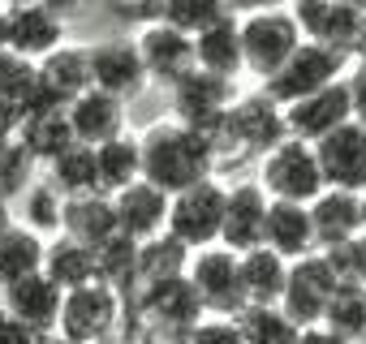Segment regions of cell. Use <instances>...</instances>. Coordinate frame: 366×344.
Returning a JSON list of instances; mask_svg holds the SVG:
<instances>
[{
	"label": "cell",
	"mask_w": 366,
	"mask_h": 344,
	"mask_svg": "<svg viewBox=\"0 0 366 344\" xmlns=\"http://www.w3.org/2000/svg\"><path fill=\"white\" fill-rule=\"evenodd\" d=\"M39 335L31 327H22L9 310H0V344H35Z\"/></svg>",
	"instance_id": "7bdbcfd3"
},
{
	"label": "cell",
	"mask_w": 366,
	"mask_h": 344,
	"mask_svg": "<svg viewBox=\"0 0 366 344\" xmlns=\"http://www.w3.org/2000/svg\"><path fill=\"white\" fill-rule=\"evenodd\" d=\"M194 250L181 246L172 233H159L151 241H138V288L147 284H168V280H186L190 275Z\"/></svg>",
	"instance_id": "83f0119b"
},
{
	"label": "cell",
	"mask_w": 366,
	"mask_h": 344,
	"mask_svg": "<svg viewBox=\"0 0 366 344\" xmlns=\"http://www.w3.org/2000/svg\"><path fill=\"white\" fill-rule=\"evenodd\" d=\"M22 220L18 224H26L31 233H39L44 241H52V237H61V228H65V198L56 194V186L44 177V181H35L26 194H22Z\"/></svg>",
	"instance_id": "d6a6232c"
},
{
	"label": "cell",
	"mask_w": 366,
	"mask_h": 344,
	"mask_svg": "<svg viewBox=\"0 0 366 344\" xmlns=\"http://www.w3.org/2000/svg\"><path fill=\"white\" fill-rule=\"evenodd\" d=\"M134 344H159V335H155V331H147V327H138V335H134Z\"/></svg>",
	"instance_id": "c3c4849f"
},
{
	"label": "cell",
	"mask_w": 366,
	"mask_h": 344,
	"mask_svg": "<svg viewBox=\"0 0 366 344\" xmlns=\"http://www.w3.org/2000/svg\"><path fill=\"white\" fill-rule=\"evenodd\" d=\"M306 44L293 9H250L242 18V56H246V74H254L259 82L276 78L293 52Z\"/></svg>",
	"instance_id": "7a4b0ae2"
},
{
	"label": "cell",
	"mask_w": 366,
	"mask_h": 344,
	"mask_svg": "<svg viewBox=\"0 0 366 344\" xmlns=\"http://www.w3.org/2000/svg\"><path fill=\"white\" fill-rule=\"evenodd\" d=\"M134 44L142 52V65H147V78L159 82V86H177V82H186L194 69H199V52H194V39L190 35H181L177 26L168 22H147L134 31Z\"/></svg>",
	"instance_id": "7c38bea8"
},
{
	"label": "cell",
	"mask_w": 366,
	"mask_h": 344,
	"mask_svg": "<svg viewBox=\"0 0 366 344\" xmlns=\"http://www.w3.org/2000/svg\"><path fill=\"white\" fill-rule=\"evenodd\" d=\"M9 48L26 61H44L65 48V22L52 5H9Z\"/></svg>",
	"instance_id": "e0dca14e"
},
{
	"label": "cell",
	"mask_w": 366,
	"mask_h": 344,
	"mask_svg": "<svg viewBox=\"0 0 366 344\" xmlns=\"http://www.w3.org/2000/svg\"><path fill=\"white\" fill-rule=\"evenodd\" d=\"M39 82L52 99H61L65 108L78 103L86 91H95V69H91V48H56L52 56L39 61Z\"/></svg>",
	"instance_id": "603a6c76"
},
{
	"label": "cell",
	"mask_w": 366,
	"mask_h": 344,
	"mask_svg": "<svg viewBox=\"0 0 366 344\" xmlns=\"http://www.w3.org/2000/svg\"><path fill=\"white\" fill-rule=\"evenodd\" d=\"M237 99H242V95L233 91L229 78H216V74H207V69H194L186 82L172 86V116H177L181 125L199 129L203 138H212L216 151H220V146H224V121H229V112H233Z\"/></svg>",
	"instance_id": "5b68a950"
},
{
	"label": "cell",
	"mask_w": 366,
	"mask_h": 344,
	"mask_svg": "<svg viewBox=\"0 0 366 344\" xmlns=\"http://www.w3.org/2000/svg\"><path fill=\"white\" fill-rule=\"evenodd\" d=\"M0 52H9V9H0Z\"/></svg>",
	"instance_id": "7dc6e473"
},
{
	"label": "cell",
	"mask_w": 366,
	"mask_h": 344,
	"mask_svg": "<svg viewBox=\"0 0 366 344\" xmlns=\"http://www.w3.org/2000/svg\"><path fill=\"white\" fill-rule=\"evenodd\" d=\"M310 220H315V246L319 254L362 237V194H345V190H323L310 203Z\"/></svg>",
	"instance_id": "44dd1931"
},
{
	"label": "cell",
	"mask_w": 366,
	"mask_h": 344,
	"mask_svg": "<svg viewBox=\"0 0 366 344\" xmlns=\"http://www.w3.org/2000/svg\"><path fill=\"white\" fill-rule=\"evenodd\" d=\"M61 237L86 246V250H104L112 237H121V220H117V203L108 194H82V198H65V228Z\"/></svg>",
	"instance_id": "ffe728a7"
},
{
	"label": "cell",
	"mask_w": 366,
	"mask_h": 344,
	"mask_svg": "<svg viewBox=\"0 0 366 344\" xmlns=\"http://www.w3.org/2000/svg\"><path fill=\"white\" fill-rule=\"evenodd\" d=\"M0 310H5V280H0Z\"/></svg>",
	"instance_id": "816d5d0a"
},
{
	"label": "cell",
	"mask_w": 366,
	"mask_h": 344,
	"mask_svg": "<svg viewBox=\"0 0 366 344\" xmlns=\"http://www.w3.org/2000/svg\"><path fill=\"white\" fill-rule=\"evenodd\" d=\"M95 163H99V194H108V198H117L121 190L142 181V142H138V133H121V138L95 146Z\"/></svg>",
	"instance_id": "4316f807"
},
{
	"label": "cell",
	"mask_w": 366,
	"mask_h": 344,
	"mask_svg": "<svg viewBox=\"0 0 366 344\" xmlns=\"http://www.w3.org/2000/svg\"><path fill=\"white\" fill-rule=\"evenodd\" d=\"M353 121V95H349V78L345 82H336V86H327V91H319V95H310V99H302V103H289L285 108V125H289V138H297V142H323L327 133H336V129H345Z\"/></svg>",
	"instance_id": "4fadbf2b"
},
{
	"label": "cell",
	"mask_w": 366,
	"mask_h": 344,
	"mask_svg": "<svg viewBox=\"0 0 366 344\" xmlns=\"http://www.w3.org/2000/svg\"><path fill=\"white\" fill-rule=\"evenodd\" d=\"M263 246L276 250L285 263H302V258L319 254L310 207H302V203H272V207H267V233H263Z\"/></svg>",
	"instance_id": "7402d4cb"
},
{
	"label": "cell",
	"mask_w": 366,
	"mask_h": 344,
	"mask_svg": "<svg viewBox=\"0 0 366 344\" xmlns=\"http://www.w3.org/2000/svg\"><path fill=\"white\" fill-rule=\"evenodd\" d=\"M323 327L336 331V335H345V340H353V344L366 340V288H357V284H340L336 297H332V305H327Z\"/></svg>",
	"instance_id": "8d00e7d4"
},
{
	"label": "cell",
	"mask_w": 366,
	"mask_h": 344,
	"mask_svg": "<svg viewBox=\"0 0 366 344\" xmlns=\"http://www.w3.org/2000/svg\"><path fill=\"white\" fill-rule=\"evenodd\" d=\"M44 258H48V241L39 233H31L26 224H14L0 237V280H5V288L26 275H39Z\"/></svg>",
	"instance_id": "4dcf8cb0"
},
{
	"label": "cell",
	"mask_w": 366,
	"mask_h": 344,
	"mask_svg": "<svg viewBox=\"0 0 366 344\" xmlns=\"http://www.w3.org/2000/svg\"><path fill=\"white\" fill-rule=\"evenodd\" d=\"M349 95H353V121L366 129V56L349 69Z\"/></svg>",
	"instance_id": "b9f144b4"
},
{
	"label": "cell",
	"mask_w": 366,
	"mask_h": 344,
	"mask_svg": "<svg viewBox=\"0 0 366 344\" xmlns=\"http://www.w3.org/2000/svg\"><path fill=\"white\" fill-rule=\"evenodd\" d=\"M117 220L121 233L134 241H151L159 233H168V216H172V194H164L151 181H134L129 190H121L117 198Z\"/></svg>",
	"instance_id": "d6986e66"
},
{
	"label": "cell",
	"mask_w": 366,
	"mask_h": 344,
	"mask_svg": "<svg viewBox=\"0 0 366 344\" xmlns=\"http://www.w3.org/2000/svg\"><path fill=\"white\" fill-rule=\"evenodd\" d=\"M99 280L108 288H117L125 301H134V293H138V241L134 237L121 233L99 250Z\"/></svg>",
	"instance_id": "e575fe53"
},
{
	"label": "cell",
	"mask_w": 366,
	"mask_h": 344,
	"mask_svg": "<svg viewBox=\"0 0 366 344\" xmlns=\"http://www.w3.org/2000/svg\"><path fill=\"white\" fill-rule=\"evenodd\" d=\"M224 216H229V186H220L216 177H207V181L181 190V194L172 198L168 233H172L181 246H190V250L199 254V250L220 246V237H224Z\"/></svg>",
	"instance_id": "277c9868"
},
{
	"label": "cell",
	"mask_w": 366,
	"mask_h": 344,
	"mask_svg": "<svg viewBox=\"0 0 366 344\" xmlns=\"http://www.w3.org/2000/svg\"><path fill=\"white\" fill-rule=\"evenodd\" d=\"M242 284H246L250 305H280L285 284H289V263L276 250L259 246V250L242 254Z\"/></svg>",
	"instance_id": "f1b7e54d"
},
{
	"label": "cell",
	"mask_w": 366,
	"mask_h": 344,
	"mask_svg": "<svg viewBox=\"0 0 366 344\" xmlns=\"http://www.w3.org/2000/svg\"><path fill=\"white\" fill-rule=\"evenodd\" d=\"M315 151H319V168H323L327 190L366 194V129L357 121H349L345 129L315 142Z\"/></svg>",
	"instance_id": "5bb4252c"
},
{
	"label": "cell",
	"mask_w": 366,
	"mask_h": 344,
	"mask_svg": "<svg viewBox=\"0 0 366 344\" xmlns=\"http://www.w3.org/2000/svg\"><path fill=\"white\" fill-rule=\"evenodd\" d=\"M345 69H349V56H340V52L319 48V44L306 39V44L293 52V61H289L276 78H267L259 91L272 95L280 108H289V103H302V99H310V95H319V91L345 82V78H349Z\"/></svg>",
	"instance_id": "8992f818"
},
{
	"label": "cell",
	"mask_w": 366,
	"mask_h": 344,
	"mask_svg": "<svg viewBox=\"0 0 366 344\" xmlns=\"http://www.w3.org/2000/svg\"><path fill=\"white\" fill-rule=\"evenodd\" d=\"M203 301L207 314L216 318H237L250 301H246V284H242V254L224 250V246H212V250H199L190 258V275H186Z\"/></svg>",
	"instance_id": "9c48e42d"
},
{
	"label": "cell",
	"mask_w": 366,
	"mask_h": 344,
	"mask_svg": "<svg viewBox=\"0 0 366 344\" xmlns=\"http://www.w3.org/2000/svg\"><path fill=\"white\" fill-rule=\"evenodd\" d=\"M177 344H246V335H242V323H237V318H216V314H207L203 323H194Z\"/></svg>",
	"instance_id": "60d3db41"
},
{
	"label": "cell",
	"mask_w": 366,
	"mask_h": 344,
	"mask_svg": "<svg viewBox=\"0 0 366 344\" xmlns=\"http://www.w3.org/2000/svg\"><path fill=\"white\" fill-rule=\"evenodd\" d=\"M44 275L61 293L99 284V254L86 250V246H78V241H69V237H52L48 241V258H44Z\"/></svg>",
	"instance_id": "484cf974"
},
{
	"label": "cell",
	"mask_w": 366,
	"mask_h": 344,
	"mask_svg": "<svg viewBox=\"0 0 366 344\" xmlns=\"http://www.w3.org/2000/svg\"><path fill=\"white\" fill-rule=\"evenodd\" d=\"M35 168H39V159L26 151L22 138H14V142L0 146V203H9V207L22 203V194L39 181Z\"/></svg>",
	"instance_id": "d590c367"
},
{
	"label": "cell",
	"mask_w": 366,
	"mask_h": 344,
	"mask_svg": "<svg viewBox=\"0 0 366 344\" xmlns=\"http://www.w3.org/2000/svg\"><path fill=\"white\" fill-rule=\"evenodd\" d=\"M237 323L246 344H302V327L280 305H246Z\"/></svg>",
	"instance_id": "836d02e7"
},
{
	"label": "cell",
	"mask_w": 366,
	"mask_h": 344,
	"mask_svg": "<svg viewBox=\"0 0 366 344\" xmlns=\"http://www.w3.org/2000/svg\"><path fill=\"white\" fill-rule=\"evenodd\" d=\"M35 91H39V65L18 56L14 48L0 52V99H9L14 108H26Z\"/></svg>",
	"instance_id": "f35d334b"
},
{
	"label": "cell",
	"mask_w": 366,
	"mask_h": 344,
	"mask_svg": "<svg viewBox=\"0 0 366 344\" xmlns=\"http://www.w3.org/2000/svg\"><path fill=\"white\" fill-rule=\"evenodd\" d=\"M194 52H199V69L216 74V78H237L246 74V56H242V18L229 9L216 26H207L199 39H194Z\"/></svg>",
	"instance_id": "d4e9b609"
},
{
	"label": "cell",
	"mask_w": 366,
	"mask_h": 344,
	"mask_svg": "<svg viewBox=\"0 0 366 344\" xmlns=\"http://www.w3.org/2000/svg\"><path fill=\"white\" fill-rule=\"evenodd\" d=\"M69 125H74V138L82 146H104V142L129 133L125 129V103L104 95V91H86L78 103H69Z\"/></svg>",
	"instance_id": "cb8c5ba5"
},
{
	"label": "cell",
	"mask_w": 366,
	"mask_h": 344,
	"mask_svg": "<svg viewBox=\"0 0 366 344\" xmlns=\"http://www.w3.org/2000/svg\"><path fill=\"white\" fill-rule=\"evenodd\" d=\"M138 142H142V181L159 186L172 198L181 190L207 181L212 172H216V159H220V151H216L212 138H203L190 125H181L177 116L147 125L138 133Z\"/></svg>",
	"instance_id": "6da1fadb"
},
{
	"label": "cell",
	"mask_w": 366,
	"mask_h": 344,
	"mask_svg": "<svg viewBox=\"0 0 366 344\" xmlns=\"http://www.w3.org/2000/svg\"><path fill=\"white\" fill-rule=\"evenodd\" d=\"M267 190L259 186V177L250 181H237L229 186V216H224V237L220 246L233 250V254H250L263 246V233H267Z\"/></svg>",
	"instance_id": "2e32d148"
},
{
	"label": "cell",
	"mask_w": 366,
	"mask_h": 344,
	"mask_svg": "<svg viewBox=\"0 0 366 344\" xmlns=\"http://www.w3.org/2000/svg\"><path fill=\"white\" fill-rule=\"evenodd\" d=\"M327 263L336 267L340 284L366 288V233L353 237V241H345V246H336V250H327Z\"/></svg>",
	"instance_id": "ab89813d"
},
{
	"label": "cell",
	"mask_w": 366,
	"mask_h": 344,
	"mask_svg": "<svg viewBox=\"0 0 366 344\" xmlns=\"http://www.w3.org/2000/svg\"><path fill=\"white\" fill-rule=\"evenodd\" d=\"M224 14H229V5H216V0H168V5H159V22L177 26L190 39H199L207 26H216Z\"/></svg>",
	"instance_id": "74e56055"
},
{
	"label": "cell",
	"mask_w": 366,
	"mask_h": 344,
	"mask_svg": "<svg viewBox=\"0 0 366 344\" xmlns=\"http://www.w3.org/2000/svg\"><path fill=\"white\" fill-rule=\"evenodd\" d=\"M336 288H340V275H336V267L327 263V254H310V258H302V263H289V284H285L280 310H285L302 331L323 327Z\"/></svg>",
	"instance_id": "30bf717a"
},
{
	"label": "cell",
	"mask_w": 366,
	"mask_h": 344,
	"mask_svg": "<svg viewBox=\"0 0 366 344\" xmlns=\"http://www.w3.org/2000/svg\"><path fill=\"white\" fill-rule=\"evenodd\" d=\"M293 18L302 26V35L319 48H332L340 56H357L366 52V9L349 5V0H302L293 5Z\"/></svg>",
	"instance_id": "52a82bcc"
},
{
	"label": "cell",
	"mask_w": 366,
	"mask_h": 344,
	"mask_svg": "<svg viewBox=\"0 0 366 344\" xmlns=\"http://www.w3.org/2000/svg\"><path fill=\"white\" fill-rule=\"evenodd\" d=\"M61 305H65V293L39 271V275H26L18 284L5 288V310L31 327L35 335H56V323H61Z\"/></svg>",
	"instance_id": "ac0fdd59"
},
{
	"label": "cell",
	"mask_w": 366,
	"mask_h": 344,
	"mask_svg": "<svg viewBox=\"0 0 366 344\" xmlns=\"http://www.w3.org/2000/svg\"><path fill=\"white\" fill-rule=\"evenodd\" d=\"M302 344H353V340H345L327 327H310V331H302Z\"/></svg>",
	"instance_id": "f6af8a7d"
},
{
	"label": "cell",
	"mask_w": 366,
	"mask_h": 344,
	"mask_svg": "<svg viewBox=\"0 0 366 344\" xmlns=\"http://www.w3.org/2000/svg\"><path fill=\"white\" fill-rule=\"evenodd\" d=\"M362 233H366V194H362Z\"/></svg>",
	"instance_id": "f907efd6"
},
{
	"label": "cell",
	"mask_w": 366,
	"mask_h": 344,
	"mask_svg": "<svg viewBox=\"0 0 366 344\" xmlns=\"http://www.w3.org/2000/svg\"><path fill=\"white\" fill-rule=\"evenodd\" d=\"M91 69H95V91H104V95H112L121 103L142 95V86L151 82L134 39H104V44H95L91 48Z\"/></svg>",
	"instance_id": "9a60e30c"
},
{
	"label": "cell",
	"mask_w": 366,
	"mask_h": 344,
	"mask_svg": "<svg viewBox=\"0 0 366 344\" xmlns=\"http://www.w3.org/2000/svg\"><path fill=\"white\" fill-rule=\"evenodd\" d=\"M35 344H65V340H61V335H39Z\"/></svg>",
	"instance_id": "681fc988"
},
{
	"label": "cell",
	"mask_w": 366,
	"mask_h": 344,
	"mask_svg": "<svg viewBox=\"0 0 366 344\" xmlns=\"http://www.w3.org/2000/svg\"><path fill=\"white\" fill-rule=\"evenodd\" d=\"M48 181L56 186L61 198H82V194H99V163H95V146H69L61 159L48 163Z\"/></svg>",
	"instance_id": "1f68e13d"
},
{
	"label": "cell",
	"mask_w": 366,
	"mask_h": 344,
	"mask_svg": "<svg viewBox=\"0 0 366 344\" xmlns=\"http://www.w3.org/2000/svg\"><path fill=\"white\" fill-rule=\"evenodd\" d=\"M14 224H18V220H14V207H9V203H0V237H5Z\"/></svg>",
	"instance_id": "bcb514c9"
},
{
	"label": "cell",
	"mask_w": 366,
	"mask_h": 344,
	"mask_svg": "<svg viewBox=\"0 0 366 344\" xmlns=\"http://www.w3.org/2000/svg\"><path fill=\"white\" fill-rule=\"evenodd\" d=\"M280 142H289V125H285V108L263 95V91H250L233 103L229 121H224V146H242V151H254L259 159L272 155Z\"/></svg>",
	"instance_id": "8fae6325"
},
{
	"label": "cell",
	"mask_w": 366,
	"mask_h": 344,
	"mask_svg": "<svg viewBox=\"0 0 366 344\" xmlns=\"http://www.w3.org/2000/svg\"><path fill=\"white\" fill-rule=\"evenodd\" d=\"M22 133V108H14L9 99H0V146L14 142Z\"/></svg>",
	"instance_id": "ee69618b"
},
{
	"label": "cell",
	"mask_w": 366,
	"mask_h": 344,
	"mask_svg": "<svg viewBox=\"0 0 366 344\" xmlns=\"http://www.w3.org/2000/svg\"><path fill=\"white\" fill-rule=\"evenodd\" d=\"M259 186L267 190L272 203H302V207H310L327 190L323 168H319V151L310 142H297V138L280 142L272 155L259 159Z\"/></svg>",
	"instance_id": "3957f363"
},
{
	"label": "cell",
	"mask_w": 366,
	"mask_h": 344,
	"mask_svg": "<svg viewBox=\"0 0 366 344\" xmlns=\"http://www.w3.org/2000/svg\"><path fill=\"white\" fill-rule=\"evenodd\" d=\"M18 138L26 142V151H31V155H35L44 168H48L52 159H61L69 146H78V138H74V125H69V108H56V112L26 116Z\"/></svg>",
	"instance_id": "f546056e"
},
{
	"label": "cell",
	"mask_w": 366,
	"mask_h": 344,
	"mask_svg": "<svg viewBox=\"0 0 366 344\" xmlns=\"http://www.w3.org/2000/svg\"><path fill=\"white\" fill-rule=\"evenodd\" d=\"M121 314H125V297L99 280V284H86V288L65 293L56 335L65 344H108V335L117 331Z\"/></svg>",
	"instance_id": "ba28073f"
}]
</instances>
